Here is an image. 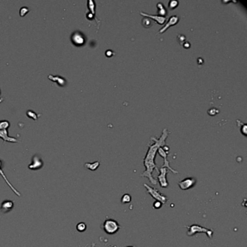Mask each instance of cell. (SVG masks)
Wrapping results in <instances>:
<instances>
[{"mask_svg":"<svg viewBox=\"0 0 247 247\" xmlns=\"http://www.w3.org/2000/svg\"><path fill=\"white\" fill-rule=\"evenodd\" d=\"M140 14L141 15H143V16L147 17V18L154 19V20H155L157 23H158L159 24H161V25H162V24H164L166 20L165 17L160 16V15H150V14H148V13H142V12H141Z\"/></svg>","mask_w":247,"mask_h":247,"instance_id":"4fadbf2b","label":"cell"},{"mask_svg":"<svg viewBox=\"0 0 247 247\" xmlns=\"http://www.w3.org/2000/svg\"><path fill=\"white\" fill-rule=\"evenodd\" d=\"M157 152H158L159 155H160L161 157L164 159V164H163V165L162 166V167H166L167 169H169L170 170L172 171V172L173 173H175V174H177V173H178V171L173 169V168L170 167V162L167 160L168 152H166V151H164V149H162V147H160V148L158 149V151H157Z\"/></svg>","mask_w":247,"mask_h":247,"instance_id":"ba28073f","label":"cell"},{"mask_svg":"<svg viewBox=\"0 0 247 247\" xmlns=\"http://www.w3.org/2000/svg\"><path fill=\"white\" fill-rule=\"evenodd\" d=\"M95 244H96L95 243H92V247H94V246H95Z\"/></svg>","mask_w":247,"mask_h":247,"instance_id":"484cf974","label":"cell"},{"mask_svg":"<svg viewBox=\"0 0 247 247\" xmlns=\"http://www.w3.org/2000/svg\"><path fill=\"white\" fill-rule=\"evenodd\" d=\"M196 180L194 178L188 177L184 178L183 180L178 182V185L181 190L185 191V190H188L190 189V188H193V187L196 185Z\"/></svg>","mask_w":247,"mask_h":247,"instance_id":"8992f818","label":"cell"},{"mask_svg":"<svg viewBox=\"0 0 247 247\" xmlns=\"http://www.w3.org/2000/svg\"><path fill=\"white\" fill-rule=\"evenodd\" d=\"M29 11H30V10H29L28 7H22L20 10V16H21V17L25 16V15H26Z\"/></svg>","mask_w":247,"mask_h":247,"instance_id":"7402d4cb","label":"cell"},{"mask_svg":"<svg viewBox=\"0 0 247 247\" xmlns=\"http://www.w3.org/2000/svg\"><path fill=\"white\" fill-rule=\"evenodd\" d=\"M178 5V1H176V0H171V1H169V4H168V6L170 9H174L176 8Z\"/></svg>","mask_w":247,"mask_h":247,"instance_id":"44dd1931","label":"cell"},{"mask_svg":"<svg viewBox=\"0 0 247 247\" xmlns=\"http://www.w3.org/2000/svg\"><path fill=\"white\" fill-rule=\"evenodd\" d=\"M157 8H158V12H159V15L160 16L164 17L166 15H167V10H166L165 7L164 6V4L161 2H158L157 4Z\"/></svg>","mask_w":247,"mask_h":247,"instance_id":"e0dca14e","label":"cell"},{"mask_svg":"<svg viewBox=\"0 0 247 247\" xmlns=\"http://www.w3.org/2000/svg\"><path fill=\"white\" fill-rule=\"evenodd\" d=\"M14 208V202L10 200H4L1 202L0 206V212L3 214L10 212Z\"/></svg>","mask_w":247,"mask_h":247,"instance_id":"8fae6325","label":"cell"},{"mask_svg":"<svg viewBox=\"0 0 247 247\" xmlns=\"http://www.w3.org/2000/svg\"><path fill=\"white\" fill-rule=\"evenodd\" d=\"M44 165L42 158L38 155H34L32 158V162L28 165V168L31 170H39Z\"/></svg>","mask_w":247,"mask_h":247,"instance_id":"9c48e42d","label":"cell"},{"mask_svg":"<svg viewBox=\"0 0 247 247\" xmlns=\"http://www.w3.org/2000/svg\"><path fill=\"white\" fill-rule=\"evenodd\" d=\"M131 199H132V197L131 195H130L129 193H126V194L123 195V197H122L121 202H122V203H123V204H127V203L131 202Z\"/></svg>","mask_w":247,"mask_h":247,"instance_id":"ac0fdd59","label":"cell"},{"mask_svg":"<svg viewBox=\"0 0 247 247\" xmlns=\"http://www.w3.org/2000/svg\"><path fill=\"white\" fill-rule=\"evenodd\" d=\"M102 229L108 235L115 234L121 229V226L120 224L114 219L107 218L104 222H103Z\"/></svg>","mask_w":247,"mask_h":247,"instance_id":"3957f363","label":"cell"},{"mask_svg":"<svg viewBox=\"0 0 247 247\" xmlns=\"http://www.w3.org/2000/svg\"><path fill=\"white\" fill-rule=\"evenodd\" d=\"M168 135H169V132L167 131V129L164 128L162 135L159 138H157L155 136L151 137V139L154 141V144L149 145L148 151L146 154L144 159V164L146 167V170L142 174H141V176L143 178H147L150 181V183L153 185L157 184V180L153 177V175H152L154 169L157 170L158 172V169L155 164L156 154L160 147H163L164 145H166L165 141L167 139Z\"/></svg>","mask_w":247,"mask_h":247,"instance_id":"6da1fadb","label":"cell"},{"mask_svg":"<svg viewBox=\"0 0 247 247\" xmlns=\"http://www.w3.org/2000/svg\"><path fill=\"white\" fill-rule=\"evenodd\" d=\"M49 78L50 80H53V81L57 82L58 83V85H60V86H64L65 84V80L63 79L60 76H58V75H54L53 76V75H49Z\"/></svg>","mask_w":247,"mask_h":247,"instance_id":"9a60e30c","label":"cell"},{"mask_svg":"<svg viewBox=\"0 0 247 247\" xmlns=\"http://www.w3.org/2000/svg\"><path fill=\"white\" fill-rule=\"evenodd\" d=\"M71 40L75 45L80 46L83 45L84 42H85V38H84L83 34L80 33L79 31H75L72 34Z\"/></svg>","mask_w":247,"mask_h":247,"instance_id":"30bf717a","label":"cell"},{"mask_svg":"<svg viewBox=\"0 0 247 247\" xmlns=\"http://www.w3.org/2000/svg\"><path fill=\"white\" fill-rule=\"evenodd\" d=\"M0 94H1V90H0ZM2 101H3V99H1V98H0V103L2 102Z\"/></svg>","mask_w":247,"mask_h":247,"instance_id":"d4e9b609","label":"cell"},{"mask_svg":"<svg viewBox=\"0 0 247 247\" xmlns=\"http://www.w3.org/2000/svg\"><path fill=\"white\" fill-rule=\"evenodd\" d=\"M178 21H179V17H178V15H172V16L170 17L167 21L166 22L165 25H164V26L159 31L158 33H163V32L167 30L169 27H170L171 25H176V23H178Z\"/></svg>","mask_w":247,"mask_h":247,"instance_id":"7c38bea8","label":"cell"},{"mask_svg":"<svg viewBox=\"0 0 247 247\" xmlns=\"http://www.w3.org/2000/svg\"><path fill=\"white\" fill-rule=\"evenodd\" d=\"M10 126V123L7 121H0V138L3 139L4 141L8 142H19L15 138H11L7 135V129Z\"/></svg>","mask_w":247,"mask_h":247,"instance_id":"5b68a950","label":"cell"},{"mask_svg":"<svg viewBox=\"0 0 247 247\" xmlns=\"http://www.w3.org/2000/svg\"><path fill=\"white\" fill-rule=\"evenodd\" d=\"M0 175H1V177L3 178V179L4 180V181L6 182V183L8 185V186H10V188H11V190L12 191H13V192H14V193H15V194L17 195V196H21V194H20V192H19L18 190L16 189V188H15L14 186H13V185L11 184V183H10V182L8 181V179L7 178V177H6V176H5L4 175V173H3V171H2V169H1V161L0 160Z\"/></svg>","mask_w":247,"mask_h":247,"instance_id":"5bb4252c","label":"cell"},{"mask_svg":"<svg viewBox=\"0 0 247 247\" xmlns=\"http://www.w3.org/2000/svg\"><path fill=\"white\" fill-rule=\"evenodd\" d=\"M144 186L145 187V188L147 189L149 194L154 199L157 201V202H161V203L162 204V205L166 204V202H167V197L165 195H164L163 193H161L159 191V190L156 189V188H152V187L149 186V185L147 184H144Z\"/></svg>","mask_w":247,"mask_h":247,"instance_id":"277c9868","label":"cell"},{"mask_svg":"<svg viewBox=\"0 0 247 247\" xmlns=\"http://www.w3.org/2000/svg\"><path fill=\"white\" fill-rule=\"evenodd\" d=\"M159 174L157 176V179L159 182V185L162 188H167L169 186V183L167 180V170L166 167H160L159 170L158 171Z\"/></svg>","mask_w":247,"mask_h":247,"instance_id":"52a82bcc","label":"cell"},{"mask_svg":"<svg viewBox=\"0 0 247 247\" xmlns=\"http://www.w3.org/2000/svg\"><path fill=\"white\" fill-rule=\"evenodd\" d=\"M185 227L188 228L187 236H192L196 234V233H205L210 238H212V236H213L214 231L212 230L206 228L202 227V226L199 225L197 224H193L189 226L186 225Z\"/></svg>","mask_w":247,"mask_h":247,"instance_id":"7a4b0ae2","label":"cell"},{"mask_svg":"<svg viewBox=\"0 0 247 247\" xmlns=\"http://www.w3.org/2000/svg\"><path fill=\"white\" fill-rule=\"evenodd\" d=\"M162 204L161 202H157V201H155L153 204V208L156 209V210H158V209H160L162 207Z\"/></svg>","mask_w":247,"mask_h":247,"instance_id":"cb8c5ba5","label":"cell"},{"mask_svg":"<svg viewBox=\"0 0 247 247\" xmlns=\"http://www.w3.org/2000/svg\"><path fill=\"white\" fill-rule=\"evenodd\" d=\"M86 228L87 226L85 222H79L76 225V229L78 232H84L86 230Z\"/></svg>","mask_w":247,"mask_h":247,"instance_id":"d6986e66","label":"cell"},{"mask_svg":"<svg viewBox=\"0 0 247 247\" xmlns=\"http://www.w3.org/2000/svg\"><path fill=\"white\" fill-rule=\"evenodd\" d=\"M142 24L146 28H149V27H150L152 25V21L149 18H145L143 20V21H142Z\"/></svg>","mask_w":247,"mask_h":247,"instance_id":"ffe728a7","label":"cell"},{"mask_svg":"<svg viewBox=\"0 0 247 247\" xmlns=\"http://www.w3.org/2000/svg\"><path fill=\"white\" fill-rule=\"evenodd\" d=\"M99 165H100V162H99V161H97V162H92V163H91V162H87V163H85V164H84V167H85L86 168H87V169L90 170L94 171L99 167Z\"/></svg>","mask_w":247,"mask_h":247,"instance_id":"2e32d148","label":"cell"},{"mask_svg":"<svg viewBox=\"0 0 247 247\" xmlns=\"http://www.w3.org/2000/svg\"><path fill=\"white\" fill-rule=\"evenodd\" d=\"M27 115H28L29 118H32L33 120H37L36 118V113H35L34 112H33L32 110H28V112H27Z\"/></svg>","mask_w":247,"mask_h":247,"instance_id":"603a6c76","label":"cell"},{"mask_svg":"<svg viewBox=\"0 0 247 247\" xmlns=\"http://www.w3.org/2000/svg\"><path fill=\"white\" fill-rule=\"evenodd\" d=\"M127 247H135V246H128Z\"/></svg>","mask_w":247,"mask_h":247,"instance_id":"4316f807","label":"cell"}]
</instances>
